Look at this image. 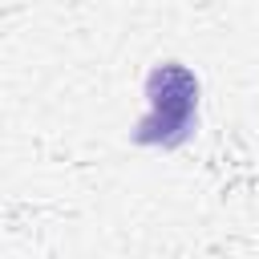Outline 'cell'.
Instances as JSON below:
<instances>
[{"mask_svg":"<svg viewBox=\"0 0 259 259\" xmlns=\"http://www.w3.org/2000/svg\"><path fill=\"white\" fill-rule=\"evenodd\" d=\"M146 117L134 130L138 146H182L198 117V77L182 61H162L146 77Z\"/></svg>","mask_w":259,"mask_h":259,"instance_id":"obj_1","label":"cell"}]
</instances>
